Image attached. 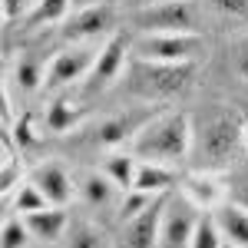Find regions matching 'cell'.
<instances>
[{
    "instance_id": "6da1fadb",
    "label": "cell",
    "mask_w": 248,
    "mask_h": 248,
    "mask_svg": "<svg viewBox=\"0 0 248 248\" xmlns=\"http://www.w3.org/2000/svg\"><path fill=\"white\" fill-rule=\"evenodd\" d=\"M192 119L189 113H162L142 123L129 139V153L142 162H162L175 166L192 153Z\"/></svg>"
},
{
    "instance_id": "7a4b0ae2",
    "label": "cell",
    "mask_w": 248,
    "mask_h": 248,
    "mask_svg": "<svg viewBox=\"0 0 248 248\" xmlns=\"http://www.w3.org/2000/svg\"><path fill=\"white\" fill-rule=\"evenodd\" d=\"M245 142L242 136V116L232 113H215L202 123V129L192 133V162L202 172H218L225 169L232 159L238 155Z\"/></svg>"
},
{
    "instance_id": "3957f363",
    "label": "cell",
    "mask_w": 248,
    "mask_h": 248,
    "mask_svg": "<svg viewBox=\"0 0 248 248\" xmlns=\"http://www.w3.org/2000/svg\"><path fill=\"white\" fill-rule=\"evenodd\" d=\"M192 83V63H153L129 60V93L142 99H169L186 93Z\"/></svg>"
},
{
    "instance_id": "277c9868",
    "label": "cell",
    "mask_w": 248,
    "mask_h": 248,
    "mask_svg": "<svg viewBox=\"0 0 248 248\" xmlns=\"http://www.w3.org/2000/svg\"><path fill=\"white\" fill-rule=\"evenodd\" d=\"M129 23L139 33H199L202 10L195 0H155L133 10Z\"/></svg>"
},
{
    "instance_id": "5b68a950",
    "label": "cell",
    "mask_w": 248,
    "mask_h": 248,
    "mask_svg": "<svg viewBox=\"0 0 248 248\" xmlns=\"http://www.w3.org/2000/svg\"><path fill=\"white\" fill-rule=\"evenodd\" d=\"M202 50V33H139L133 40V57L153 63H195Z\"/></svg>"
},
{
    "instance_id": "8992f818",
    "label": "cell",
    "mask_w": 248,
    "mask_h": 248,
    "mask_svg": "<svg viewBox=\"0 0 248 248\" xmlns=\"http://www.w3.org/2000/svg\"><path fill=\"white\" fill-rule=\"evenodd\" d=\"M199 205L189 202L186 195H169L162 209V229H159V245L162 248H189L192 232L199 225Z\"/></svg>"
},
{
    "instance_id": "52a82bcc",
    "label": "cell",
    "mask_w": 248,
    "mask_h": 248,
    "mask_svg": "<svg viewBox=\"0 0 248 248\" xmlns=\"http://www.w3.org/2000/svg\"><path fill=\"white\" fill-rule=\"evenodd\" d=\"M96 53H99L96 46H83V43H73V46L60 50L57 57L50 60V66H46V83H43V86L63 90V86H70V83L86 79L90 70H93V63H96Z\"/></svg>"
},
{
    "instance_id": "ba28073f",
    "label": "cell",
    "mask_w": 248,
    "mask_h": 248,
    "mask_svg": "<svg viewBox=\"0 0 248 248\" xmlns=\"http://www.w3.org/2000/svg\"><path fill=\"white\" fill-rule=\"evenodd\" d=\"M113 23H116V10L109 3H90V7H83V10H77V14H70L63 20L60 37L66 43H86V40L109 33Z\"/></svg>"
},
{
    "instance_id": "9c48e42d",
    "label": "cell",
    "mask_w": 248,
    "mask_h": 248,
    "mask_svg": "<svg viewBox=\"0 0 248 248\" xmlns=\"http://www.w3.org/2000/svg\"><path fill=\"white\" fill-rule=\"evenodd\" d=\"M169 195H159L149 209H142L136 218L119 222V248H155L159 229H162V209Z\"/></svg>"
},
{
    "instance_id": "30bf717a",
    "label": "cell",
    "mask_w": 248,
    "mask_h": 248,
    "mask_svg": "<svg viewBox=\"0 0 248 248\" xmlns=\"http://www.w3.org/2000/svg\"><path fill=\"white\" fill-rule=\"evenodd\" d=\"M129 53H133V43L123 37V33H113V37L106 40V43L99 46V53H96L93 70H90V83H93V90L109 86V83L123 73V66H126Z\"/></svg>"
},
{
    "instance_id": "8fae6325",
    "label": "cell",
    "mask_w": 248,
    "mask_h": 248,
    "mask_svg": "<svg viewBox=\"0 0 248 248\" xmlns=\"http://www.w3.org/2000/svg\"><path fill=\"white\" fill-rule=\"evenodd\" d=\"M30 182L46 195L50 205H60V209L70 205V199H73V192H77L70 172L63 169L60 162H40L37 169H33V175H30Z\"/></svg>"
},
{
    "instance_id": "7c38bea8",
    "label": "cell",
    "mask_w": 248,
    "mask_h": 248,
    "mask_svg": "<svg viewBox=\"0 0 248 248\" xmlns=\"http://www.w3.org/2000/svg\"><path fill=\"white\" fill-rule=\"evenodd\" d=\"M182 195L189 199V202H195L199 209H218L222 205V195H225V186H218V179L212 175V172H202L195 169L192 175H186L182 182Z\"/></svg>"
},
{
    "instance_id": "4fadbf2b",
    "label": "cell",
    "mask_w": 248,
    "mask_h": 248,
    "mask_svg": "<svg viewBox=\"0 0 248 248\" xmlns=\"http://www.w3.org/2000/svg\"><path fill=\"white\" fill-rule=\"evenodd\" d=\"M27 218V229L30 235L43 242V245H50V242H60L63 238V232H70V218H66V212L60 209V205H50V209H40V212H30V215H23Z\"/></svg>"
},
{
    "instance_id": "5bb4252c",
    "label": "cell",
    "mask_w": 248,
    "mask_h": 248,
    "mask_svg": "<svg viewBox=\"0 0 248 248\" xmlns=\"http://www.w3.org/2000/svg\"><path fill=\"white\" fill-rule=\"evenodd\" d=\"M212 218L225 242L248 248V209L235 205V202H222L218 209H212Z\"/></svg>"
},
{
    "instance_id": "9a60e30c",
    "label": "cell",
    "mask_w": 248,
    "mask_h": 248,
    "mask_svg": "<svg viewBox=\"0 0 248 248\" xmlns=\"http://www.w3.org/2000/svg\"><path fill=\"white\" fill-rule=\"evenodd\" d=\"M119 192L123 189L116 186L106 172H86L79 179V195H83V202L90 209H109V205H116V195Z\"/></svg>"
},
{
    "instance_id": "2e32d148",
    "label": "cell",
    "mask_w": 248,
    "mask_h": 248,
    "mask_svg": "<svg viewBox=\"0 0 248 248\" xmlns=\"http://www.w3.org/2000/svg\"><path fill=\"white\" fill-rule=\"evenodd\" d=\"M175 182H179V175L172 172V166H162V162H142V159H139L133 189L149 192V195H169Z\"/></svg>"
},
{
    "instance_id": "e0dca14e",
    "label": "cell",
    "mask_w": 248,
    "mask_h": 248,
    "mask_svg": "<svg viewBox=\"0 0 248 248\" xmlns=\"http://www.w3.org/2000/svg\"><path fill=\"white\" fill-rule=\"evenodd\" d=\"M14 83L20 86V93H33L46 83V66H43V57L40 53H20L14 60Z\"/></svg>"
},
{
    "instance_id": "ac0fdd59",
    "label": "cell",
    "mask_w": 248,
    "mask_h": 248,
    "mask_svg": "<svg viewBox=\"0 0 248 248\" xmlns=\"http://www.w3.org/2000/svg\"><path fill=\"white\" fill-rule=\"evenodd\" d=\"M66 14H70V0H33L23 14V23L27 27H43V23L66 20Z\"/></svg>"
},
{
    "instance_id": "d6986e66",
    "label": "cell",
    "mask_w": 248,
    "mask_h": 248,
    "mask_svg": "<svg viewBox=\"0 0 248 248\" xmlns=\"http://www.w3.org/2000/svg\"><path fill=\"white\" fill-rule=\"evenodd\" d=\"M136 169H139V159H136L133 153H113L106 162H103V172H106V175H109V179H113V182H116L123 192L133 189Z\"/></svg>"
},
{
    "instance_id": "ffe728a7",
    "label": "cell",
    "mask_w": 248,
    "mask_h": 248,
    "mask_svg": "<svg viewBox=\"0 0 248 248\" xmlns=\"http://www.w3.org/2000/svg\"><path fill=\"white\" fill-rule=\"evenodd\" d=\"M136 126L129 116H113V119H106V123H99V146H119V142H126V139H133L136 136Z\"/></svg>"
},
{
    "instance_id": "44dd1931",
    "label": "cell",
    "mask_w": 248,
    "mask_h": 248,
    "mask_svg": "<svg viewBox=\"0 0 248 248\" xmlns=\"http://www.w3.org/2000/svg\"><path fill=\"white\" fill-rule=\"evenodd\" d=\"M79 109L70 103V99H53L50 103V109H46V129L50 133H66V129H73L79 123Z\"/></svg>"
},
{
    "instance_id": "7402d4cb",
    "label": "cell",
    "mask_w": 248,
    "mask_h": 248,
    "mask_svg": "<svg viewBox=\"0 0 248 248\" xmlns=\"http://www.w3.org/2000/svg\"><path fill=\"white\" fill-rule=\"evenodd\" d=\"M30 229H27V218L23 215H7L3 218V232H0V245L3 248H27L30 245Z\"/></svg>"
},
{
    "instance_id": "603a6c76",
    "label": "cell",
    "mask_w": 248,
    "mask_h": 248,
    "mask_svg": "<svg viewBox=\"0 0 248 248\" xmlns=\"http://www.w3.org/2000/svg\"><path fill=\"white\" fill-rule=\"evenodd\" d=\"M10 209L17 212V215H30V212H40V209H50V202H46V195L33 186V182H23L14 195V205Z\"/></svg>"
},
{
    "instance_id": "cb8c5ba5",
    "label": "cell",
    "mask_w": 248,
    "mask_h": 248,
    "mask_svg": "<svg viewBox=\"0 0 248 248\" xmlns=\"http://www.w3.org/2000/svg\"><path fill=\"white\" fill-rule=\"evenodd\" d=\"M222 245H225V238H222V232H218V225H215V218H212V215L199 218V225H195V232H192L189 248H222Z\"/></svg>"
},
{
    "instance_id": "d4e9b609",
    "label": "cell",
    "mask_w": 248,
    "mask_h": 248,
    "mask_svg": "<svg viewBox=\"0 0 248 248\" xmlns=\"http://www.w3.org/2000/svg\"><path fill=\"white\" fill-rule=\"evenodd\" d=\"M159 195H149V192H139V189H129L123 192V202H119V222H129V218H136L142 209H149Z\"/></svg>"
},
{
    "instance_id": "484cf974",
    "label": "cell",
    "mask_w": 248,
    "mask_h": 248,
    "mask_svg": "<svg viewBox=\"0 0 248 248\" xmlns=\"http://www.w3.org/2000/svg\"><path fill=\"white\" fill-rule=\"evenodd\" d=\"M66 248H103V235L90 222H77V225H70Z\"/></svg>"
},
{
    "instance_id": "4316f807",
    "label": "cell",
    "mask_w": 248,
    "mask_h": 248,
    "mask_svg": "<svg viewBox=\"0 0 248 248\" xmlns=\"http://www.w3.org/2000/svg\"><path fill=\"white\" fill-rule=\"evenodd\" d=\"M212 7L235 20H248V0H212Z\"/></svg>"
},
{
    "instance_id": "83f0119b",
    "label": "cell",
    "mask_w": 248,
    "mask_h": 248,
    "mask_svg": "<svg viewBox=\"0 0 248 248\" xmlns=\"http://www.w3.org/2000/svg\"><path fill=\"white\" fill-rule=\"evenodd\" d=\"M14 139H17L20 146H33V142H37V136H33V126H30V116H20V119H17Z\"/></svg>"
},
{
    "instance_id": "f1b7e54d",
    "label": "cell",
    "mask_w": 248,
    "mask_h": 248,
    "mask_svg": "<svg viewBox=\"0 0 248 248\" xmlns=\"http://www.w3.org/2000/svg\"><path fill=\"white\" fill-rule=\"evenodd\" d=\"M229 202L248 209V179H235V182L229 186Z\"/></svg>"
},
{
    "instance_id": "f546056e",
    "label": "cell",
    "mask_w": 248,
    "mask_h": 248,
    "mask_svg": "<svg viewBox=\"0 0 248 248\" xmlns=\"http://www.w3.org/2000/svg\"><path fill=\"white\" fill-rule=\"evenodd\" d=\"M27 7H30V0H3V20L10 23V20H20L27 14Z\"/></svg>"
},
{
    "instance_id": "4dcf8cb0",
    "label": "cell",
    "mask_w": 248,
    "mask_h": 248,
    "mask_svg": "<svg viewBox=\"0 0 248 248\" xmlns=\"http://www.w3.org/2000/svg\"><path fill=\"white\" fill-rule=\"evenodd\" d=\"M235 66H238V77L248 83V50H242L238 53V60H235Z\"/></svg>"
},
{
    "instance_id": "1f68e13d",
    "label": "cell",
    "mask_w": 248,
    "mask_h": 248,
    "mask_svg": "<svg viewBox=\"0 0 248 248\" xmlns=\"http://www.w3.org/2000/svg\"><path fill=\"white\" fill-rule=\"evenodd\" d=\"M242 136H245V142H248V109L242 113Z\"/></svg>"
},
{
    "instance_id": "d6a6232c",
    "label": "cell",
    "mask_w": 248,
    "mask_h": 248,
    "mask_svg": "<svg viewBox=\"0 0 248 248\" xmlns=\"http://www.w3.org/2000/svg\"><path fill=\"white\" fill-rule=\"evenodd\" d=\"M222 248H242V245H232V242H225V245H222Z\"/></svg>"
},
{
    "instance_id": "836d02e7",
    "label": "cell",
    "mask_w": 248,
    "mask_h": 248,
    "mask_svg": "<svg viewBox=\"0 0 248 248\" xmlns=\"http://www.w3.org/2000/svg\"><path fill=\"white\" fill-rule=\"evenodd\" d=\"M146 3H155V0H146Z\"/></svg>"
}]
</instances>
